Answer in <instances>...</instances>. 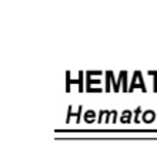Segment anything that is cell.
I'll return each instance as SVG.
<instances>
[{"label": "cell", "mask_w": 157, "mask_h": 145, "mask_svg": "<svg viewBox=\"0 0 157 145\" xmlns=\"http://www.w3.org/2000/svg\"><path fill=\"white\" fill-rule=\"evenodd\" d=\"M154 120H156V112H154L153 110H146V111L143 112V122L151 124Z\"/></svg>", "instance_id": "obj_2"}, {"label": "cell", "mask_w": 157, "mask_h": 145, "mask_svg": "<svg viewBox=\"0 0 157 145\" xmlns=\"http://www.w3.org/2000/svg\"><path fill=\"white\" fill-rule=\"evenodd\" d=\"M84 121H86L87 124L94 122V121H96V112L93 111V110H89V111H86V114H84Z\"/></svg>", "instance_id": "obj_4"}, {"label": "cell", "mask_w": 157, "mask_h": 145, "mask_svg": "<svg viewBox=\"0 0 157 145\" xmlns=\"http://www.w3.org/2000/svg\"><path fill=\"white\" fill-rule=\"evenodd\" d=\"M140 112H141V108L140 107H137L136 110H134V112H133V114H134V122H139V115H140Z\"/></svg>", "instance_id": "obj_5"}, {"label": "cell", "mask_w": 157, "mask_h": 145, "mask_svg": "<svg viewBox=\"0 0 157 145\" xmlns=\"http://www.w3.org/2000/svg\"><path fill=\"white\" fill-rule=\"evenodd\" d=\"M132 115L133 112L128 111V110H124L121 112V117H120V121H121V124H128V122H132Z\"/></svg>", "instance_id": "obj_3"}, {"label": "cell", "mask_w": 157, "mask_h": 145, "mask_svg": "<svg viewBox=\"0 0 157 145\" xmlns=\"http://www.w3.org/2000/svg\"><path fill=\"white\" fill-rule=\"evenodd\" d=\"M136 87H140L141 90H146L144 83H143V77H141V73H134V74H133V81H132L130 90H134Z\"/></svg>", "instance_id": "obj_1"}]
</instances>
